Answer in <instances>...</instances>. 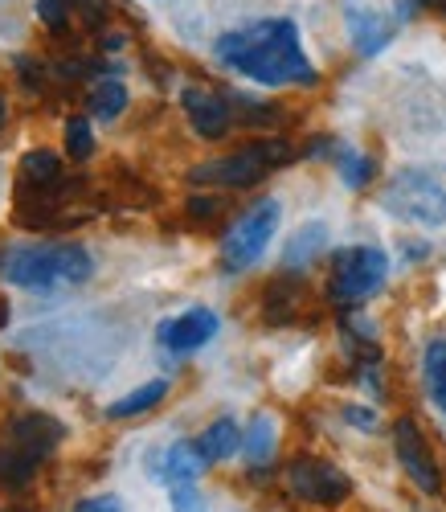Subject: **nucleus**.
I'll use <instances>...</instances> for the list:
<instances>
[{"mask_svg": "<svg viewBox=\"0 0 446 512\" xmlns=\"http://www.w3.org/2000/svg\"><path fill=\"white\" fill-rule=\"evenodd\" d=\"M344 418H348L352 426H365V431L377 422V414H373V410H356V406H348V410H344Z\"/></svg>", "mask_w": 446, "mask_h": 512, "instance_id": "nucleus-26", "label": "nucleus"}, {"mask_svg": "<svg viewBox=\"0 0 446 512\" xmlns=\"http://www.w3.org/2000/svg\"><path fill=\"white\" fill-rule=\"evenodd\" d=\"M389 275V259H385V250L377 246H348L336 254V263H332V300L336 304H365L373 291H381Z\"/></svg>", "mask_w": 446, "mask_h": 512, "instance_id": "nucleus-7", "label": "nucleus"}, {"mask_svg": "<svg viewBox=\"0 0 446 512\" xmlns=\"http://www.w3.org/2000/svg\"><path fill=\"white\" fill-rule=\"evenodd\" d=\"M74 512H123V500L119 496H91V500H82Z\"/></svg>", "mask_w": 446, "mask_h": 512, "instance_id": "nucleus-25", "label": "nucleus"}, {"mask_svg": "<svg viewBox=\"0 0 446 512\" xmlns=\"http://www.w3.org/2000/svg\"><path fill=\"white\" fill-rule=\"evenodd\" d=\"M336 168H340V177H344L348 189H361L373 177V160L361 156V152H352V148H344V144L336 148Z\"/></svg>", "mask_w": 446, "mask_h": 512, "instance_id": "nucleus-20", "label": "nucleus"}, {"mask_svg": "<svg viewBox=\"0 0 446 512\" xmlns=\"http://www.w3.org/2000/svg\"><path fill=\"white\" fill-rule=\"evenodd\" d=\"M287 488H291L295 500H307V504H344L348 492H352L348 476L340 472L336 463L311 459V455L291 459V467H287Z\"/></svg>", "mask_w": 446, "mask_h": 512, "instance_id": "nucleus-8", "label": "nucleus"}, {"mask_svg": "<svg viewBox=\"0 0 446 512\" xmlns=\"http://www.w3.org/2000/svg\"><path fill=\"white\" fill-rule=\"evenodd\" d=\"M344 17H348V37H352L356 54H365V58L381 54L389 41H393V33H397V21L385 17V13L373 9V5H348Z\"/></svg>", "mask_w": 446, "mask_h": 512, "instance_id": "nucleus-11", "label": "nucleus"}, {"mask_svg": "<svg viewBox=\"0 0 446 512\" xmlns=\"http://www.w3.org/2000/svg\"><path fill=\"white\" fill-rule=\"evenodd\" d=\"M123 107H127V87L119 78H103L95 87V95H91V115L111 123L115 115H123Z\"/></svg>", "mask_w": 446, "mask_h": 512, "instance_id": "nucleus-19", "label": "nucleus"}, {"mask_svg": "<svg viewBox=\"0 0 446 512\" xmlns=\"http://www.w3.org/2000/svg\"><path fill=\"white\" fill-rule=\"evenodd\" d=\"M422 373H426V390H430L434 406L446 414V336H438V340H430V345H426Z\"/></svg>", "mask_w": 446, "mask_h": 512, "instance_id": "nucleus-15", "label": "nucleus"}, {"mask_svg": "<svg viewBox=\"0 0 446 512\" xmlns=\"http://www.w3.org/2000/svg\"><path fill=\"white\" fill-rule=\"evenodd\" d=\"M156 336H160V345L168 353H197V349H205L209 340L217 336V316L209 308H189L181 316L164 320Z\"/></svg>", "mask_w": 446, "mask_h": 512, "instance_id": "nucleus-10", "label": "nucleus"}, {"mask_svg": "<svg viewBox=\"0 0 446 512\" xmlns=\"http://www.w3.org/2000/svg\"><path fill=\"white\" fill-rule=\"evenodd\" d=\"M393 451H397V463L406 467V476L426 496H438L442 492V472H438L434 451L426 447V439H422L414 418H397V426H393Z\"/></svg>", "mask_w": 446, "mask_h": 512, "instance_id": "nucleus-9", "label": "nucleus"}, {"mask_svg": "<svg viewBox=\"0 0 446 512\" xmlns=\"http://www.w3.org/2000/svg\"><path fill=\"white\" fill-rule=\"evenodd\" d=\"M66 156L74 164L95 156V136H91V123H86V119H70L66 123Z\"/></svg>", "mask_w": 446, "mask_h": 512, "instance_id": "nucleus-21", "label": "nucleus"}, {"mask_svg": "<svg viewBox=\"0 0 446 512\" xmlns=\"http://www.w3.org/2000/svg\"><path fill=\"white\" fill-rule=\"evenodd\" d=\"M5 115H9V111H5V99H0V127H5Z\"/></svg>", "mask_w": 446, "mask_h": 512, "instance_id": "nucleus-29", "label": "nucleus"}, {"mask_svg": "<svg viewBox=\"0 0 446 512\" xmlns=\"http://www.w3.org/2000/svg\"><path fill=\"white\" fill-rule=\"evenodd\" d=\"M66 5L78 13V21L86 29H99L107 21V0H66Z\"/></svg>", "mask_w": 446, "mask_h": 512, "instance_id": "nucleus-23", "label": "nucleus"}, {"mask_svg": "<svg viewBox=\"0 0 446 512\" xmlns=\"http://www.w3.org/2000/svg\"><path fill=\"white\" fill-rule=\"evenodd\" d=\"M279 201L275 197H262V201H254L242 218L226 230V238H221V267L226 271H246V267H254L262 254H266V246H271V238H275V230H279Z\"/></svg>", "mask_w": 446, "mask_h": 512, "instance_id": "nucleus-6", "label": "nucleus"}, {"mask_svg": "<svg viewBox=\"0 0 446 512\" xmlns=\"http://www.w3.org/2000/svg\"><path fill=\"white\" fill-rule=\"evenodd\" d=\"M0 275L25 291H62L95 275V259L82 242H17L0 250Z\"/></svg>", "mask_w": 446, "mask_h": 512, "instance_id": "nucleus-2", "label": "nucleus"}, {"mask_svg": "<svg viewBox=\"0 0 446 512\" xmlns=\"http://www.w3.org/2000/svg\"><path fill=\"white\" fill-rule=\"evenodd\" d=\"M66 9H70L66 0H37V17L46 21L54 33H62V29H66Z\"/></svg>", "mask_w": 446, "mask_h": 512, "instance_id": "nucleus-24", "label": "nucleus"}, {"mask_svg": "<svg viewBox=\"0 0 446 512\" xmlns=\"http://www.w3.org/2000/svg\"><path fill=\"white\" fill-rule=\"evenodd\" d=\"M168 500H172V512H205V496L193 484H172Z\"/></svg>", "mask_w": 446, "mask_h": 512, "instance_id": "nucleus-22", "label": "nucleus"}, {"mask_svg": "<svg viewBox=\"0 0 446 512\" xmlns=\"http://www.w3.org/2000/svg\"><path fill=\"white\" fill-rule=\"evenodd\" d=\"M189 209L197 213V218H213V209H217V205H213V197H193Z\"/></svg>", "mask_w": 446, "mask_h": 512, "instance_id": "nucleus-27", "label": "nucleus"}, {"mask_svg": "<svg viewBox=\"0 0 446 512\" xmlns=\"http://www.w3.org/2000/svg\"><path fill=\"white\" fill-rule=\"evenodd\" d=\"M164 394H168V381H148V386H140V390L123 394L119 402H111V406H107V418H136V414L160 406Z\"/></svg>", "mask_w": 446, "mask_h": 512, "instance_id": "nucleus-18", "label": "nucleus"}, {"mask_svg": "<svg viewBox=\"0 0 446 512\" xmlns=\"http://www.w3.org/2000/svg\"><path fill=\"white\" fill-rule=\"evenodd\" d=\"M181 107H185L193 132H197L201 140H221V136L230 132V103L221 99V95H213V91H205V87H185Z\"/></svg>", "mask_w": 446, "mask_h": 512, "instance_id": "nucleus-12", "label": "nucleus"}, {"mask_svg": "<svg viewBox=\"0 0 446 512\" xmlns=\"http://www.w3.org/2000/svg\"><path fill=\"white\" fill-rule=\"evenodd\" d=\"M205 467H209V459L201 455L197 443H172V447L164 451L160 476L168 480V488H172V484H193V480L205 472Z\"/></svg>", "mask_w": 446, "mask_h": 512, "instance_id": "nucleus-13", "label": "nucleus"}, {"mask_svg": "<svg viewBox=\"0 0 446 512\" xmlns=\"http://www.w3.org/2000/svg\"><path fill=\"white\" fill-rule=\"evenodd\" d=\"M414 5H438V9L446 13V0H414Z\"/></svg>", "mask_w": 446, "mask_h": 512, "instance_id": "nucleus-28", "label": "nucleus"}, {"mask_svg": "<svg viewBox=\"0 0 446 512\" xmlns=\"http://www.w3.org/2000/svg\"><path fill=\"white\" fill-rule=\"evenodd\" d=\"M62 443V422L50 414H21L9 426V443L0 451V480L9 484H25L41 459H50L54 447Z\"/></svg>", "mask_w": 446, "mask_h": 512, "instance_id": "nucleus-4", "label": "nucleus"}, {"mask_svg": "<svg viewBox=\"0 0 446 512\" xmlns=\"http://www.w3.org/2000/svg\"><path fill=\"white\" fill-rule=\"evenodd\" d=\"M197 447H201V455L209 463L230 459L234 451H242V426L234 418H217V422H209V431H201Z\"/></svg>", "mask_w": 446, "mask_h": 512, "instance_id": "nucleus-14", "label": "nucleus"}, {"mask_svg": "<svg viewBox=\"0 0 446 512\" xmlns=\"http://www.w3.org/2000/svg\"><path fill=\"white\" fill-rule=\"evenodd\" d=\"M328 246V230L320 226V222H311V226H303L295 238H291V246H287V254H283V263L291 267V271H299V267H307L316 254Z\"/></svg>", "mask_w": 446, "mask_h": 512, "instance_id": "nucleus-17", "label": "nucleus"}, {"mask_svg": "<svg viewBox=\"0 0 446 512\" xmlns=\"http://www.w3.org/2000/svg\"><path fill=\"white\" fill-rule=\"evenodd\" d=\"M291 144L271 136V140H254L230 156L221 160H209V164H197L193 168V181L197 185H221V189H250L258 181H266L275 173V168H283L291 160Z\"/></svg>", "mask_w": 446, "mask_h": 512, "instance_id": "nucleus-3", "label": "nucleus"}, {"mask_svg": "<svg viewBox=\"0 0 446 512\" xmlns=\"http://www.w3.org/2000/svg\"><path fill=\"white\" fill-rule=\"evenodd\" d=\"M217 62L258 82V87H311L316 82V66L303 54L299 25L287 17L226 33L217 41Z\"/></svg>", "mask_w": 446, "mask_h": 512, "instance_id": "nucleus-1", "label": "nucleus"}, {"mask_svg": "<svg viewBox=\"0 0 446 512\" xmlns=\"http://www.w3.org/2000/svg\"><path fill=\"white\" fill-rule=\"evenodd\" d=\"M381 205L393 213V218L410 222V226L434 230V226L446 222V189H442L434 177L418 173V168H406V173H397V177L385 185Z\"/></svg>", "mask_w": 446, "mask_h": 512, "instance_id": "nucleus-5", "label": "nucleus"}, {"mask_svg": "<svg viewBox=\"0 0 446 512\" xmlns=\"http://www.w3.org/2000/svg\"><path fill=\"white\" fill-rule=\"evenodd\" d=\"M242 451L250 463H266L275 455V418L271 414H254V422L242 431Z\"/></svg>", "mask_w": 446, "mask_h": 512, "instance_id": "nucleus-16", "label": "nucleus"}]
</instances>
